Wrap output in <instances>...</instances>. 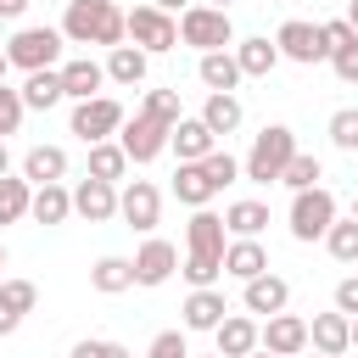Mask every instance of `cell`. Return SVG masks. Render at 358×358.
<instances>
[{
  "mask_svg": "<svg viewBox=\"0 0 358 358\" xmlns=\"http://www.w3.org/2000/svg\"><path fill=\"white\" fill-rule=\"evenodd\" d=\"M352 347H358V313H352Z\"/></svg>",
  "mask_w": 358,
  "mask_h": 358,
  "instance_id": "obj_52",
  "label": "cell"
},
{
  "mask_svg": "<svg viewBox=\"0 0 358 358\" xmlns=\"http://www.w3.org/2000/svg\"><path fill=\"white\" fill-rule=\"evenodd\" d=\"M140 112H151V117H162V123H179V117H185V106H179V90H145Z\"/></svg>",
  "mask_w": 358,
  "mask_h": 358,
  "instance_id": "obj_38",
  "label": "cell"
},
{
  "mask_svg": "<svg viewBox=\"0 0 358 358\" xmlns=\"http://www.w3.org/2000/svg\"><path fill=\"white\" fill-rule=\"evenodd\" d=\"M73 213L78 218H90V224H106V218H117V185L112 179H78V190H73Z\"/></svg>",
  "mask_w": 358,
  "mask_h": 358,
  "instance_id": "obj_14",
  "label": "cell"
},
{
  "mask_svg": "<svg viewBox=\"0 0 358 358\" xmlns=\"http://www.w3.org/2000/svg\"><path fill=\"white\" fill-rule=\"evenodd\" d=\"M39 285L34 280H0V336H11L22 324V313H34Z\"/></svg>",
  "mask_w": 358,
  "mask_h": 358,
  "instance_id": "obj_23",
  "label": "cell"
},
{
  "mask_svg": "<svg viewBox=\"0 0 358 358\" xmlns=\"http://www.w3.org/2000/svg\"><path fill=\"white\" fill-rule=\"evenodd\" d=\"M235 62H241V73H246V78H268V73L280 67V45H274L268 34L235 39Z\"/></svg>",
  "mask_w": 358,
  "mask_h": 358,
  "instance_id": "obj_24",
  "label": "cell"
},
{
  "mask_svg": "<svg viewBox=\"0 0 358 358\" xmlns=\"http://www.w3.org/2000/svg\"><path fill=\"white\" fill-rule=\"evenodd\" d=\"M241 308H246V313H263V319H268V313H285V308H291V280L263 268L257 280H246V291H241Z\"/></svg>",
  "mask_w": 358,
  "mask_h": 358,
  "instance_id": "obj_13",
  "label": "cell"
},
{
  "mask_svg": "<svg viewBox=\"0 0 358 358\" xmlns=\"http://www.w3.org/2000/svg\"><path fill=\"white\" fill-rule=\"evenodd\" d=\"M90 285H95L101 296H117V291H129V285H134V257H95V268H90Z\"/></svg>",
  "mask_w": 358,
  "mask_h": 358,
  "instance_id": "obj_31",
  "label": "cell"
},
{
  "mask_svg": "<svg viewBox=\"0 0 358 358\" xmlns=\"http://www.w3.org/2000/svg\"><path fill=\"white\" fill-rule=\"evenodd\" d=\"M263 268H268L263 241H257V235H229V246H224V274H235V280L246 285V280H257Z\"/></svg>",
  "mask_w": 358,
  "mask_h": 358,
  "instance_id": "obj_19",
  "label": "cell"
},
{
  "mask_svg": "<svg viewBox=\"0 0 358 358\" xmlns=\"http://www.w3.org/2000/svg\"><path fill=\"white\" fill-rule=\"evenodd\" d=\"M313 358H324V352H313Z\"/></svg>",
  "mask_w": 358,
  "mask_h": 358,
  "instance_id": "obj_56",
  "label": "cell"
},
{
  "mask_svg": "<svg viewBox=\"0 0 358 358\" xmlns=\"http://www.w3.org/2000/svg\"><path fill=\"white\" fill-rule=\"evenodd\" d=\"M129 45H140L145 56H162V50H173L179 45V17L173 11H162V6H134L129 11Z\"/></svg>",
  "mask_w": 358,
  "mask_h": 358,
  "instance_id": "obj_6",
  "label": "cell"
},
{
  "mask_svg": "<svg viewBox=\"0 0 358 358\" xmlns=\"http://www.w3.org/2000/svg\"><path fill=\"white\" fill-rule=\"evenodd\" d=\"M67 358H134V352H129L123 341H101V336H84V341H78Z\"/></svg>",
  "mask_w": 358,
  "mask_h": 358,
  "instance_id": "obj_42",
  "label": "cell"
},
{
  "mask_svg": "<svg viewBox=\"0 0 358 358\" xmlns=\"http://www.w3.org/2000/svg\"><path fill=\"white\" fill-rule=\"evenodd\" d=\"M28 6H34V0H0V17H6V22H17Z\"/></svg>",
  "mask_w": 358,
  "mask_h": 358,
  "instance_id": "obj_46",
  "label": "cell"
},
{
  "mask_svg": "<svg viewBox=\"0 0 358 358\" xmlns=\"http://www.w3.org/2000/svg\"><path fill=\"white\" fill-rule=\"evenodd\" d=\"M246 358H280V352H268V347H257V352H246Z\"/></svg>",
  "mask_w": 358,
  "mask_h": 358,
  "instance_id": "obj_51",
  "label": "cell"
},
{
  "mask_svg": "<svg viewBox=\"0 0 358 358\" xmlns=\"http://www.w3.org/2000/svg\"><path fill=\"white\" fill-rule=\"evenodd\" d=\"M123 101H112V95H90V101H73V123H67V134H78L84 145H95V140H112L117 129H123Z\"/></svg>",
  "mask_w": 358,
  "mask_h": 358,
  "instance_id": "obj_7",
  "label": "cell"
},
{
  "mask_svg": "<svg viewBox=\"0 0 358 358\" xmlns=\"http://www.w3.org/2000/svg\"><path fill=\"white\" fill-rule=\"evenodd\" d=\"M241 117H246V106H241V95L235 90H207V101H201V123L224 140V134H235L241 129Z\"/></svg>",
  "mask_w": 358,
  "mask_h": 358,
  "instance_id": "obj_21",
  "label": "cell"
},
{
  "mask_svg": "<svg viewBox=\"0 0 358 358\" xmlns=\"http://www.w3.org/2000/svg\"><path fill=\"white\" fill-rule=\"evenodd\" d=\"M6 73H11V56H6V50H0V84H6Z\"/></svg>",
  "mask_w": 358,
  "mask_h": 358,
  "instance_id": "obj_49",
  "label": "cell"
},
{
  "mask_svg": "<svg viewBox=\"0 0 358 358\" xmlns=\"http://www.w3.org/2000/svg\"><path fill=\"white\" fill-rule=\"evenodd\" d=\"M207 6H224V11H229V6H235V0H207Z\"/></svg>",
  "mask_w": 358,
  "mask_h": 358,
  "instance_id": "obj_53",
  "label": "cell"
},
{
  "mask_svg": "<svg viewBox=\"0 0 358 358\" xmlns=\"http://www.w3.org/2000/svg\"><path fill=\"white\" fill-rule=\"evenodd\" d=\"M291 157H296V134H291L285 123H263V134H257L252 151L241 157V179H252V185H280V173H285Z\"/></svg>",
  "mask_w": 358,
  "mask_h": 358,
  "instance_id": "obj_3",
  "label": "cell"
},
{
  "mask_svg": "<svg viewBox=\"0 0 358 358\" xmlns=\"http://www.w3.org/2000/svg\"><path fill=\"white\" fill-rule=\"evenodd\" d=\"M190 358H196V352H190ZM207 358H224V352H207Z\"/></svg>",
  "mask_w": 358,
  "mask_h": 358,
  "instance_id": "obj_55",
  "label": "cell"
},
{
  "mask_svg": "<svg viewBox=\"0 0 358 358\" xmlns=\"http://www.w3.org/2000/svg\"><path fill=\"white\" fill-rule=\"evenodd\" d=\"M330 145L336 151H358V106L330 112Z\"/></svg>",
  "mask_w": 358,
  "mask_h": 358,
  "instance_id": "obj_37",
  "label": "cell"
},
{
  "mask_svg": "<svg viewBox=\"0 0 358 358\" xmlns=\"http://www.w3.org/2000/svg\"><path fill=\"white\" fill-rule=\"evenodd\" d=\"M0 173H11V151H6V140H0Z\"/></svg>",
  "mask_w": 358,
  "mask_h": 358,
  "instance_id": "obj_48",
  "label": "cell"
},
{
  "mask_svg": "<svg viewBox=\"0 0 358 358\" xmlns=\"http://www.w3.org/2000/svg\"><path fill=\"white\" fill-rule=\"evenodd\" d=\"M324 39H330V50H336V45H352V39H358V28H352L347 17H330V22H324Z\"/></svg>",
  "mask_w": 358,
  "mask_h": 358,
  "instance_id": "obj_44",
  "label": "cell"
},
{
  "mask_svg": "<svg viewBox=\"0 0 358 358\" xmlns=\"http://www.w3.org/2000/svg\"><path fill=\"white\" fill-rule=\"evenodd\" d=\"M62 50H67V34H62V28H17L11 45H6L11 67H22V73L62 67Z\"/></svg>",
  "mask_w": 358,
  "mask_h": 358,
  "instance_id": "obj_5",
  "label": "cell"
},
{
  "mask_svg": "<svg viewBox=\"0 0 358 358\" xmlns=\"http://www.w3.org/2000/svg\"><path fill=\"white\" fill-rule=\"evenodd\" d=\"M123 173H129V151H123L117 140H95V145H90V179H112V185H117Z\"/></svg>",
  "mask_w": 358,
  "mask_h": 358,
  "instance_id": "obj_33",
  "label": "cell"
},
{
  "mask_svg": "<svg viewBox=\"0 0 358 358\" xmlns=\"http://www.w3.org/2000/svg\"><path fill=\"white\" fill-rule=\"evenodd\" d=\"M352 213H358V201H352Z\"/></svg>",
  "mask_w": 358,
  "mask_h": 358,
  "instance_id": "obj_57",
  "label": "cell"
},
{
  "mask_svg": "<svg viewBox=\"0 0 358 358\" xmlns=\"http://www.w3.org/2000/svg\"><path fill=\"white\" fill-rule=\"evenodd\" d=\"M179 39H185V45H196V50H229V45H235V22H229V11H224V6L196 0V6H185V11H179Z\"/></svg>",
  "mask_w": 358,
  "mask_h": 358,
  "instance_id": "obj_4",
  "label": "cell"
},
{
  "mask_svg": "<svg viewBox=\"0 0 358 358\" xmlns=\"http://www.w3.org/2000/svg\"><path fill=\"white\" fill-rule=\"evenodd\" d=\"M185 330H218L224 324V313H229V302H224V291L218 285H196L190 296H185Z\"/></svg>",
  "mask_w": 358,
  "mask_h": 358,
  "instance_id": "obj_20",
  "label": "cell"
},
{
  "mask_svg": "<svg viewBox=\"0 0 358 358\" xmlns=\"http://www.w3.org/2000/svg\"><path fill=\"white\" fill-rule=\"evenodd\" d=\"M28 207H34V185L22 173H0V229L28 218Z\"/></svg>",
  "mask_w": 358,
  "mask_h": 358,
  "instance_id": "obj_32",
  "label": "cell"
},
{
  "mask_svg": "<svg viewBox=\"0 0 358 358\" xmlns=\"http://www.w3.org/2000/svg\"><path fill=\"white\" fill-rule=\"evenodd\" d=\"M336 308H341V313H347V319H352V313H358V274H347V280H341V285H336Z\"/></svg>",
  "mask_w": 358,
  "mask_h": 358,
  "instance_id": "obj_45",
  "label": "cell"
},
{
  "mask_svg": "<svg viewBox=\"0 0 358 358\" xmlns=\"http://www.w3.org/2000/svg\"><path fill=\"white\" fill-rule=\"evenodd\" d=\"M0 268H6V246H0ZM0 280H6V274H0Z\"/></svg>",
  "mask_w": 358,
  "mask_h": 358,
  "instance_id": "obj_54",
  "label": "cell"
},
{
  "mask_svg": "<svg viewBox=\"0 0 358 358\" xmlns=\"http://www.w3.org/2000/svg\"><path fill=\"white\" fill-rule=\"evenodd\" d=\"M274 45H280V56H285V62H302V67H313V62H330L324 22H302V17H291V22H280Z\"/></svg>",
  "mask_w": 358,
  "mask_h": 358,
  "instance_id": "obj_10",
  "label": "cell"
},
{
  "mask_svg": "<svg viewBox=\"0 0 358 358\" xmlns=\"http://www.w3.org/2000/svg\"><path fill=\"white\" fill-rule=\"evenodd\" d=\"M173 268H179V246L162 241V235H151V241L134 252V285H168Z\"/></svg>",
  "mask_w": 358,
  "mask_h": 358,
  "instance_id": "obj_12",
  "label": "cell"
},
{
  "mask_svg": "<svg viewBox=\"0 0 358 358\" xmlns=\"http://www.w3.org/2000/svg\"><path fill=\"white\" fill-rule=\"evenodd\" d=\"M224 224H229V235H263V224H268V207L263 201H229L224 207Z\"/></svg>",
  "mask_w": 358,
  "mask_h": 358,
  "instance_id": "obj_34",
  "label": "cell"
},
{
  "mask_svg": "<svg viewBox=\"0 0 358 358\" xmlns=\"http://www.w3.org/2000/svg\"><path fill=\"white\" fill-rule=\"evenodd\" d=\"M101 84H106V62H95V56H67L62 62L67 101H90V95H101Z\"/></svg>",
  "mask_w": 358,
  "mask_h": 358,
  "instance_id": "obj_18",
  "label": "cell"
},
{
  "mask_svg": "<svg viewBox=\"0 0 358 358\" xmlns=\"http://www.w3.org/2000/svg\"><path fill=\"white\" fill-rule=\"evenodd\" d=\"M196 73H201V84H207V90H235V84L246 78V73H241V62H235V45H229V50H201Z\"/></svg>",
  "mask_w": 358,
  "mask_h": 358,
  "instance_id": "obj_28",
  "label": "cell"
},
{
  "mask_svg": "<svg viewBox=\"0 0 358 358\" xmlns=\"http://www.w3.org/2000/svg\"><path fill=\"white\" fill-rule=\"evenodd\" d=\"M22 101H28V112H50L56 101H67V90H62V67H39V73H28V78H22Z\"/></svg>",
  "mask_w": 358,
  "mask_h": 358,
  "instance_id": "obj_29",
  "label": "cell"
},
{
  "mask_svg": "<svg viewBox=\"0 0 358 358\" xmlns=\"http://www.w3.org/2000/svg\"><path fill=\"white\" fill-rule=\"evenodd\" d=\"M67 45H123L129 39V11H117V0H67L62 17Z\"/></svg>",
  "mask_w": 358,
  "mask_h": 358,
  "instance_id": "obj_2",
  "label": "cell"
},
{
  "mask_svg": "<svg viewBox=\"0 0 358 358\" xmlns=\"http://www.w3.org/2000/svg\"><path fill=\"white\" fill-rule=\"evenodd\" d=\"M308 347L324 352V358L352 352V319H347L341 308H336V313H313V324H308Z\"/></svg>",
  "mask_w": 358,
  "mask_h": 358,
  "instance_id": "obj_15",
  "label": "cell"
},
{
  "mask_svg": "<svg viewBox=\"0 0 358 358\" xmlns=\"http://www.w3.org/2000/svg\"><path fill=\"white\" fill-rule=\"evenodd\" d=\"M22 112H28V101H22V90H11V84H0V140L22 129Z\"/></svg>",
  "mask_w": 358,
  "mask_h": 358,
  "instance_id": "obj_40",
  "label": "cell"
},
{
  "mask_svg": "<svg viewBox=\"0 0 358 358\" xmlns=\"http://www.w3.org/2000/svg\"><path fill=\"white\" fill-rule=\"evenodd\" d=\"M263 347L280 352V358H302V352H308V319H296V313H268V319H263Z\"/></svg>",
  "mask_w": 358,
  "mask_h": 358,
  "instance_id": "obj_16",
  "label": "cell"
},
{
  "mask_svg": "<svg viewBox=\"0 0 358 358\" xmlns=\"http://www.w3.org/2000/svg\"><path fill=\"white\" fill-rule=\"evenodd\" d=\"M168 145H173V157H179V162H201V157L218 145V134H213L201 117H179V123H173V134H168Z\"/></svg>",
  "mask_w": 358,
  "mask_h": 358,
  "instance_id": "obj_22",
  "label": "cell"
},
{
  "mask_svg": "<svg viewBox=\"0 0 358 358\" xmlns=\"http://www.w3.org/2000/svg\"><path fill=\"white\" fill-rule=\"evenodd\" d=\"M213 341H218L224 358H246V352L263 347V324H257L252 313H224V324L213 330Z\"/></svg>",
  "mask_w": 358,
  "mask_h": 358,
  "instance_id": "obj_17",
  "label": "cell"
},
{
  "mask_svg": "<svg viewBox=\"0 0 358 358\" xmlns=\"http://www.w3.org/2000/svg\"><path fill=\"white\" fill-rule=\"evenodd\" d=\"M347 22H352V28H358V0H352V6H347Z\"/></svg>",
  "mask_w": 358,
  "mask_h": 358,
  "instance_id": "obj_50",
  "label": "cell"
},
{
  "mask_svg": "<svg viewBox=\"0 0 358 358\" xmlns=\"http://www.w3.org/2000/svg\"><path fill=\"white\" fill-rule=\"evenodd\" d=\"M330 67H336L341 84H358V39H352V45H336V50H330Z\"/></svg>",
  "mask_w": 358,
  "mask_h": 358,
  "instance_id": "obj_43",
  "label": "cell"
},
{
  "mask_svg": "<svg viewBox=\"0 0 358 358\" xmlns=\"http://www.w3.org/2000/svg\"><path fill=\"white\" fill-rule=\"evenodd\" d=\"M151 6H162V11H185V6H196V0H151Z\"/></svg>",
  "mask_w": 358,
  "mask_h": 358,
  "instance_id": "obj_47",
  "label": "cell"
},
{
  "mask_svg": "<svg viewBox=\"0 0 358 358\" xmlns=\"http://www.w3.org/2000/svg\"><path fill=\"white\" fill-rule=\"evenodd\" d=\"M22 179H28V185H56V179H67V151H62V145H28Z\"/></svg>",
  "mask_w": 358,
  "mask_h": 358,
  "instance_id": "obj_26",
  "label": "cell"
},
{
  "mask_svg": "<svg viewBox=\"0 0 358 358\" xmlns=\"http://www.w3.org/2000/svg\"><path fill=\"white\" fill-rule=\"evenodd\" d=\"M324 179V162L313 157V151H296L291 162H285V173H280V185H291V190H313Z\"/></svg>",
  "mask_w": 358,
  "mask_h": 358,
  "instance_id": "obj_35",
  "label": "cell"
},
{
  "mask_svg": "<svg viewBox=\"0 0 358 358\" xmlns=\"http://www.w3.org/2000/svg\"><path fill=\"white\" fill-rule=\"evenodd\" d=\"M173 196L196 213V207H207V201L218 196V185L207 179V168H201V162H179V168H173Z\"/></svg>",
  "mask_w": 358,
  "mask_h": 358,
  "instance_id": "obj_27",
  "label": "cell"
},
{
  "mask_svg": "<svg viewBox=\"0 0 358 358\" xmlns=\"http://www.w3.org/2000/svg\"><path fill=\"white\" fill-rule=\"evenodd\" d=\"M324 246H330L336 263H358V213L352 218H336L330 235H324Z\"/></svg>",
  "mask_w": 358,
  "mask_h": 358,
  "instance_id": "obj_36",
  "label": "cell"
},
{
  "mask_svg": "<svg viewBox=\"0 0 358 358\" xmlns=\"http://www.w3.org/2000/svg\"><path fill=\"white\" fill-rule=\"evenodd\" d=\"M168 134H173V123H162V117H151V112H134V117H123L117 145L129 151V162H157V157L168 151Z\"/></svg>",
  "mask_w": 358,
  "mask_h": 358,
  "instance_id": "obj_9",
  "label": "cell"
},
{
  "mask_svg": "<svg viewBox=\"0 0 358 358\" xmlns=\"http://www.w3.org/2000/svg\"><path fill=\"white\" fill-rule=\"evenodd\" d=\"M201 168H207V179H213V185H218V190H224V185H235V179H241V162H235V157H229V151H224V145H213V151H207V157H201Z\"/></svg>",
  "mask_w": 358,
  "mask_h": 358,
  "instance_id": "obj_39",
  "label": "cell"
},
{
  "mask_svg": "<svg viewBox=\"0 0 358 358\" xmlns=\"http://www.w3.org/2000/svg\"><path fill=\"white\" fill-rule=\"evenodd\" d=\"M67 213H73V190L62 179L56 185H34V207H28L34 224H67Z\"/></svg>",
  "mask_w": 358,
  "mask_h": 358,
  "instance_id": "obj_30",
  "label": "cell"
},
{
  "mask_svg": "<svg viewBox=\"0 0 358 358\" xmlns=\"http://www.w3.org/2000/svg\"><path fill=\"white\" fill-rule=\"evenodd\" d=\"M145 67H151V56H145L140 45H112V50H106V78L123 84V90L145 84Z\"/></svg>",
  "mask_w": 358,
  "mask_h": 358,
  "instance_id": "obj_25",
  "label": "cell"
},
{
  "mask_svg": "<svg viewBox=\"0 0 358 358\" xmlns=\"http://www.w3.org/2000/svg\"><path fill=\"white\" fill-rule=\"evenodd\" d=\"M185 246H190V257H185V280H190V291H196V285H218V274H224V246H229V224H224V213L196 207L190 224H185Z\"/></svg>",
  "mask_w": 358,
  "mask_h": 358,
  "instance_id": "obj_1",
  "label": "cell"
},
{
  "mask_svg": "<svg viewBox=\"0 0 358 358\" xmlns=\"http://www.w3.org/2000/svg\"><path fill=\"white\" fill-rule=\"evenodd\" d=\"M330 224H336V196H330L324 185L291 196V235H296V241H324Z\"/></svg>",
  "mask_w": 358,
  "mask_h": 358,
  "instance_id": "obj_8",
  "label": "cell"
},
{
  "mask_svg": "<svg viewBox=\"0 0 358 358\" xmlns=\"http://www.w3.org/2000/svg\"><path fill=\"white\" fill-rule=\"evenodd\" d=\"M145 358H190L185 330H157V336H151V347H145Z\"/></svg>",
  "mask_w": 358,
  "mask_h": 358,
  "instance_id": "obj_41",
  "label": "cell"
},
{
  "mask_svg": "<svg viewBox=\"0 0 358 358\" xmlns=\"http://www.w3.org/2000/svg\"><path fill=\"white\" fill-rule=\"evenodd\" d=\"M117 218H123L129 229L151 235V229H157V218H162V190H157L151 179H129V185L117 190Z\"/></svg>",
  "mask_w": 358,
  "mask_h": 358,
  "instance_id": "obj_11",
  "label": "cell"
}]
</instances>
